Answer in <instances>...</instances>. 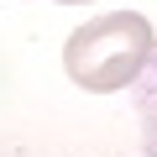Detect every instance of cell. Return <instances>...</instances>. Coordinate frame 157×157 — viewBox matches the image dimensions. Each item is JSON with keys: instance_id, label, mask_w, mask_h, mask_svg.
<instances>
[{"instance_id": "cell-3", "label": "cell", "mask_w": 157, "mask_h": 157, "mask_svg": "<svg viewBox=\"0 0 157 157\" xmlns=\"http://www.w3.org/2000/svg\"><path fill=\"white\" fill-rule=\"evenodd\" d=\"M58 6H84V0H58Z\"/></svg>"}, {"instance_id": "cell-2", "label": "cell", "mask_w": 157, "mask_h": 157, "mask_svg": "<svg viewBox=\"0 0 157 157\" xmlns=\"http://www.w3.org/2000/svg\"><path fill=\"white\" fill-rule=\"evenodd\" d=\"M136 121H141L147 157H157V52H152V63L141 68V78H136Z\"/></svg>"}, {"instance_id": "cell-1", "label": "cell", "mask_w": 157, "mask_h": 157, "mask_svg": "<svg viewBox=\"0 0 157 157\" xmlns=\"http://www.w3.org/2000/svg\"><path fill=\"white\" fill-rule=\"evenodd\" d=\"M152 52H157L152 21L136 16V11H110V16L84 21L63 42V68H68V78L78 89L115 94V89H126V84L141 78V68L152 63Z\"/></svg>"}]
</instances>
